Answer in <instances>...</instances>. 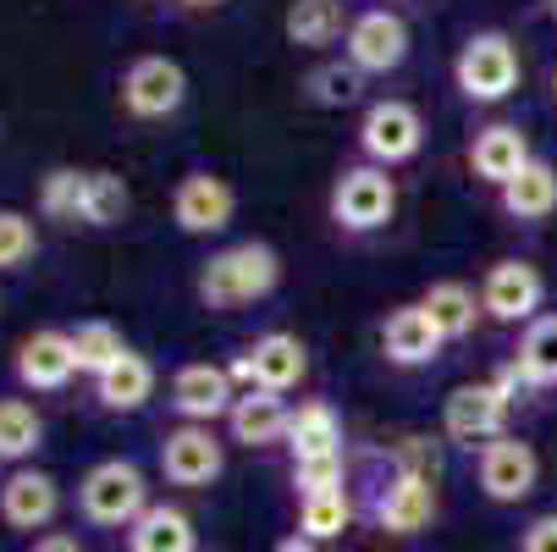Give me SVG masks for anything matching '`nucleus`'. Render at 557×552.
<instances>
[{"label": "nucleus", "instance_id": "1", "mask_svg": "<svg viewBox=\"0 0 557 552\" xmlns=\"http://www.w3.org/2000/svg\"><path fill=\"white\" fill-rule=\"evenodd\" d=\"M276 287H282V255H276L271 244H260V238H244V244L215 249V255L199 266V277H194L199 304H205V309H221V315L244 309V304H260V298H271Z\"/></svg>", "mask_w": 557, "mask_h": 552}, {"label": "nucleus", "instance_id": "2", "mask_svg": "<svg viewBox=\"0 0 557 552\" xmlns=\"http://www.w3.org/2000/svg\"><path fill=\"white\" fill-rule=\"evenodd\" d=\"M149 508V481L133 458H100L77 481V514L100 530H133Z\"/></svg>", "mask_w": 557, "mask_h": 552}, {"label": "nucleus", "instance_id": "3", "mask_svg": "<svg viewBox=\"0 0 557 552\" xmlns=\"http://www.w3.org/2000/svg\"><path fill=\"white\" fill-rule=\"evenodd\" d=\"M453 84L469 106H503L519 89V50L503 28L469 34L458 61H453Z\"/></svg>", "mask_w": 557, "mask_h": 552}, {"label": "nucleus", "instance_id": "4", "mask_svg": "<svg viewBox=\"0 0 557 552\" xmlns=\"http://www.w3.org/2000/svg\"><path fill=\"white\" fill-rule=\"evenodd\" d=\"M116 100L138 122H166L188 100V72L172 56H133L116 77Z\"/></svg>", "mask_w": 557, "mask_h": 552}, {"label": "nucleus", "instance_id": "5", "mask_svg": "<svg viewBox=\"0 0 557 552\" xmlns=\"http://www.w3.org/2000/svg\"><path fill=\"white\" fill-rule=\"evenodd\" d=\"M425 149V116L409 106V100H397V95H386V100H370L364 106V116H359V155L370 167H404V161H414V155Z\"/></svg>", "mask_w": 557, "mask_h": 552}, {"label": "nucleus", "instance_id": "6", "mask_svg": "<svg viewBox=\"0 0 557 552\" xmlns=\"http://www.w3.org/2000/svg\"><path fill=\"white\" fill-rule=\"evenodd\" d=\"M508 409H513V398L497 381H463L442 404V437L458 447H486V442L508 437Z\"/></svg>", "mask_w": 557, "mask_h": 552}, {"label": "nucleus", "instance_id": "7", "mask_svg": "<svg viewBox=\"0 0 557 552\" xmlns=\"http://www.w3.org/2000/svg\"><path fill=\"white\" fill-rule=\"evenodd\" d=\"M397 216V183L386 177V167H348L332 183V221L343 232H381Z\"/></svg>", "mask_w": 557, "mask_h": 552}, {"label": "nucleus", "instance_id": "8", "mask_svg": "<svg viewBox=\"0 0 557 552\" xmlns=\"http://www.w3.org/2000/svg\"><path fill=\"white\" fill-rule=\"evenodd\" d=\"M166 404L183 426H215L232 415L237 392H232V370L226 365H210V359H188L177 365L172 387H166Z\"/></svg>", "mask_w": 557, "mask_h": 552}, {"label": "nucleus", "instance_id": "9", "mask_svg": "<svg viewBox=\"0 0 557 552\" xmlns=\"http://www.w3.org/2000/svg\"><path fill=\"white\" fill-rule=\"evenodd\" d=\"M343 56L364 72V77H386L409 61V23L397 17L392 7H370L348 23V39H343Z\"/></svg>", "mask_w": 557, "mask_h": 552}, {"label": "nucleus", "instance_id": "10", "mask_svg": "<svg viewBox=\"0 0 557 552\" xmlns=\"http://www.w3.org/2000/svg\"><path fill=\"white\" fill-rule=\"evenodd\" d=\"M370 519L381 536H420L436 519V476H425V469H392L386 487L370 503Z\"/></svg>", "mask_w": 557, "mask_h": 552}, {"label": "nucleus", "instance_id": "11", "mask_svg": "<svg viewBox=\"0 0 557 552\" xmlns=\"http://www.w3.org/2000/svg\"><path fill=\"white\" fill-rule=\"evenodd\" d=\"M226 370H232V381H244V387L293 392V387L309 376V348H304L293 332H260Z\"/></svg>", "mask_w": 557, "mask_h": 552}, {"label": "nucleus", "instance_id": "12", "mask_svg": "<svg viewBox=\"0 0 557 552\" xmlns=\"http://www.w3.org/2000/svg\"><path fill=\"white\" fill-rule=\"evenodd\" d=\"M221 469H226V442L215 437V426H172L161 437V476L172 487H210L221 481Z\"/></svg>", "mask_w": 557, "mask_h": 552}, {"label": "nucleus", "instance_id": "13", "mask_svg": "<svg viewBox=\"0 0 557 552\" xmlns=\"http://www.w3.org/2000/svg\"><path fill=\"white\" fill-rule=\"evenodd\" d=\"M237 216V188L215 172H188L177 177L172 188V221L177 232H188V238H215V232H226Z\"/></svg>", "mask_w": 557, "mask_h": 552}, {"label": "nucleus", "instance_id": "14", "mask_svg": "<svg viewBox=\"0 0 557 552\" xmlns=\"http://www.w3.org/2000/svg\"><path fill=\"white\" fill-rule=\"evenodd\" d=\"M474 476H481V492L492 503H524L535 492V481H541V458H535V447L524 437L508 431V437H497V442L481 447Z\"/></svg>", "mask_w": 557, "mask_h": 552}, {"label": "nucleus", "instance_id": "15", "mask_svg": "<svg viewBox=\"0 0 557 552\" xmlns=\"http://www.w3.org/2000/svg\"><path fill=\"white\" fill-rule=\"evenodd\" d=\"M55 514H61V481L50 476V469L23 464L0 481V519H7L12 530H23V536L39 530L45 536L55 525Z\"/></svg>", "mask_w": 557, "mask_h": 552}, {"label": "nucleus", "instance_id": "16", "mask_svg": "<svg viewBox=\"0 0 557 552\" xmlns=\"http://www.w3.org/2000/svg\"><path fill=\"white\" fill-rule=\"evenodd\" d=\"M541 298H546V282H541V271L530 260H497L486 271V282H481V309L492 315V321H503V327H519V321L530 327Z\"/></svg>", "mask_w": 557, "mask_h": 552}, {"label": "nucleus", "instance_id": "17", "mask_svg": "<svg viewBox=\"0 0 557 552\" xmlns=\"http://www.w3.org/2000/svg\"><path fill=\"white\" fill-rule=\"evenodd\" d=\"M12 376H17V387H28V392H61V387L77 376L72 332L45 327V332L23 338V343H17V359H12Z\"/></svg>", "mask_w": 557, "mask_h": 552}, {"label": "nucleus", "instance_id": "18", "mask_svg": "<svg viewBox=\"0 0 557 552\" xmlns=\"http://www.w3.org/2000/svg\"><path fill=\"white\" fill-rule=\"evenodd\" d=\"M530 161L535 155H530V138H524L519 122H492V127H481L469 138V172L486 188H508Z\"/></svg>", "mask_w": 557, "mask_h": 552}, {"label": "nucleus", "instance_id": "19", "mask_svg": "<svg viewBox=\"0 0 557 552\" xmlns=\"http://www.w3.org/2000/svg\"><path fill=\"white\" fill-rule=\"evenodd\" d=\"M442 332H436V321L425 315V304H397L392 315H386V327H381V359L386 365H397V370H420V365H431L436 354H442Z\"/></svg>", "mask_w": 557, "mask_h": 552}, {"label": "nucleus", "instance_id": "20", "mask_svg": "<svg viewBox=\"0 0 557 552\" xmlns=\"http://www.w3.org/2000/svg\"><path fill=\"white\" fill-rule=\"evenodd\" d=\"M287 453L293 464H309V458H343V415L337 404L326 398H304L293 415H287Z\"/></svg>", "mask_w": 557, "mask_h": 552}, {"label": "nucleus", "instance_id": "21", "mask_svg": "<svg viewBox=\"0 0 557 552\" xmlns=\"http://www.w3.org/2000/svg\"><path fill=\"white\" fill-rule=\"evenodd\" d=\"M287 415L293 409H287L282 392L244 387L237 404H232V415H226V431H232V442H244V447H271V442L287 437Z\"/></svg>", "mask_w": 557, "mask_h": 552}, {"label": "nucleus", "instance_id": "22", "mask_svg": "<svg viewBox=\"0 0 557 552\" xmlns=\"http://www.w3.org/2000/svg\"><path fill=\"white\" fill-rule=\"evenodd\" d=\"M95 398H100L106 415H138L154 398V365L138 348H127L106 376H95Z\"/></svg>", "mask_w": 557, "mask_h": 552}, {"label": "nucleus", "instance_id": "23", "mask_svg": "<svg viewBox=\"0 0 557 552\" xmlns=\"http://www.w3.org/2000/svg\"><path fill=\"white\" fill-rule=\"evenodd\" d=\"M497 205H503L508 221H524V226L546 221V216L557 210V167L535 155V161H530L508 188H497Z\"/></svg>", "mask_w": 557, "mask_h": 552}, {"label": "nucleus", "instance_id": "24", "mask_svg": "<svg viewBox=\"0 0 557 552\" xmlns=\"http://www.w3.org/2000/svg\"><path fill=\"white\" fill-rule=\"evenodd\" d=\"M127 552H199V530L183 508L149 503L138 514V525L127 530Z\"/></svg>", "mask_w": 557, "mask_h": 552}, {"label": "nucleus", "instance_id": "25", "mask_svg": "<svg viewBox=\"0 0 557 552\" xmlns=\"http://www.w3.org/2000/svg\"><path fill=\"white\" fill-rule=\"evenodd\" d=\"M348 12H343V0H293L282 28H287V45L298 50H326L337 39H348Z\"/></svg>", "mask_w": 557, "mask_h": 552}, {"label": "nucleus", "instance_id": "26", "mask_svg": "<svg viewBox=\"0 0 557 552\" xmlns=\"http://www.w3.org/2000/svg\"><path fill=\"white\" fill-rule=\"evenodd\" d=\"M425 315L436 321V332L447 338V343H458V338H469L474 332V321H481V293H474L469 282H458V277H442V282H431L425 287Z\"/></svg>", "mask_w": 557, "mask_h": 552}, {"label": "nucleus", "instance_id": "27", "mask_svg": "<svg viewBox=\"0 0 557 552\" xmlns=\"http://www.w3.org/2000/svg\"><path fill=\"white\" fill-rule=\"evenodd\" d=\"M45 447V415L28 398H0V464L23 469Z\"/></svg>", "mask_w": 557, "mask_h": 552}, {"label": "nucleus", "instance_id": "28", "mask_svg": "<svg viewBox=\"0 0 557 552\" xmlns=\"http://www.w3.org/2000/svg\"><path fill=\"white\" fill-rule=\"evenodd\" d=\"M519 376L530 387H557V309L552 315H535L519 338V354H513Z\"/></svg>", "mask_w": 557, "mask_h": 552}, {"label": "nucleus", "instance_id": "29", "mask_svg": "<svg viewBox=\"0 0 557 552\" xmlns=\"http://www.w3.org/2000/svg\"><path fill=\"white\" fill-rule=\"evenodd\" d=\"M364 95V72L354 61H326V66H314L304 77V100L309 106H321V111H343Z\"/></svg>", "mask_w": 557, "mask_h": 552}, {"label": "nucleus", "instance_id": "30", "mask_svg": "<svg viewBox=\"0 0 557 552\" xmlns=\"http://www.w3.org/2000/svg\"><path fill=\"white\" fill-rule=\"evenodd\" d=\"M348 525H354V503H348V492H314V498H298V536H309V541H337V536H348Z\"/></svg>", "mask_w": 557, "mask_h": 552}, {"label": "nucleus", "instance_id": "31", "mask_svg": "<svg viewBox=\"0 0 557 552\" xmlns=\"http://www.w3.org/2000/svg\"><path fill=\"white\" fill-rule=\"evenodd\" d=\"M72 354H77V376H106L127 354V343L111 321H77L72 327Z\"/></svg>", "mask_w": 557, "mask_h": 552}, {"label": "nucleus", "instance_id": "32", "mask_svg": "<svg viewBox=\"0 0 557 552\" xmlns=\"http://www.w3.org/2000/svg\"><path fill=\"white\" fill-rule=\"evenodd\" d=\"M84 194H89V172L77 167H55L39 183V210L50 221H84Z\"/></svg>", "mask_w": 557, "mask_h": 552}, {"label": "nucleus", "instance_id": "33", "mask_svg": "<svg viewBox=\"0 0 557 552\" xmlns=\"http://www.w3.org/2000/svg\"><path fill=\"white\" fill-rule=\"evenodd\" d=\"M133 194L116 172H89V194H84V226H116L127 221Z\"/></svg>", "mask_w": 557, "mask_h": 552}, {"label": "nucleus", "instance_id": "34", "mask_svg": "<svg viewBox=\"0 0 557 552\" xmlns=\"http://www.w3.org/2000/svg\"><path fill=\"white\" fill-rule=\"evenodd\" d=\"M39 255V226L23 210H0V271H23Z\"/></svg>", "mask_w": 557, "mask_h": 552}, {"label": "nucleus", "instance_id": "35", "mask_svg": "<svg viewBox=\"0 0 557 552\" xmlns=\"http://www.w3.org/2000/svg\"><path fill=\"white\" fill-rule=\"evenodd\" d=\"M293 492H298V498L343 492V458H309V464H293Z\"/></svg>", "mask_w": 557, "mask_h": 552}, {"label": "nucleus", "instance_id": "36", "mask_svg": "<svg viewBox=\"0 0 557 552\" xmlns=\"http://www.w3.org/2000/svg\"><path fill=\"white\" fill-rule=\"evenodd\" d=\"M519 552H557V514H535L519 536Z\"/></svg>", "mask_w": 557, "mask_h": 552}, {"label": "nucleus", "instance_id": "37", "mask_svg": "<svg viewBox=\"0 0 557 552\" xmlns=\"http://www.w3.org/2000/svg\"><path fill=\"white\" fill-rule=\"evenodd\" d=\"M28 552H89L84 541H77L72 530H45V536H34V547Z\"/></svg>", "mask_w": 557, "mask_h": 552}, {"label": "nucleus", "instance_id": "38", "mask_svg": "<svg viewBox=\"0 0 557 552\" xmlns=\"http://www.w3.org/2000/svg\"><path fill=\"white\" fill-rule=\"evenodd\" d=\"M271 552H326V547H321V541H309V536H298V530H293V536H282V541H276Z\"/></svg>", "mask_w": 557, "mask_h": 552}, {"label": "nucleus", "instance_id": "39", "mask_svg": "<svg viewBox=\"0 0 557 552\" xmlns=\"http://www.w3.org/2000/svg\"><path fill=\"white\" fill-rule=\"evenodd\" d=\"M183 7H194V12H205V7H221V0H183Z\"/></svg>", "mask_w": 557, "mask_h": 552}, {"label": "nucleus", "instance_id": "40", "mask_svg": "<svg viewBox=\"0 0 557 552\" xmlns=\"http://www.w3.org/2000/svg\"><path fill=\"white\" fill-rule=\"evenodd\" d=\"M541 12H546V17L557 23V0H541Z\"/></svg>", "mask_w": 557, "mask_h": 552}, {"label": "nucleus", "instance_id": "41", "mask_svg": "<svg viewBox=\"0 0 557 552\" xmlns=\"http://www.w3.org/2000/svg\"><path fill=\"white\" fill-rule=\"evenodd\" d=\"M552 100H557V66H552Z\"/></svg>", "mask_w": 557, "mask_h": 552}]
</instances>
